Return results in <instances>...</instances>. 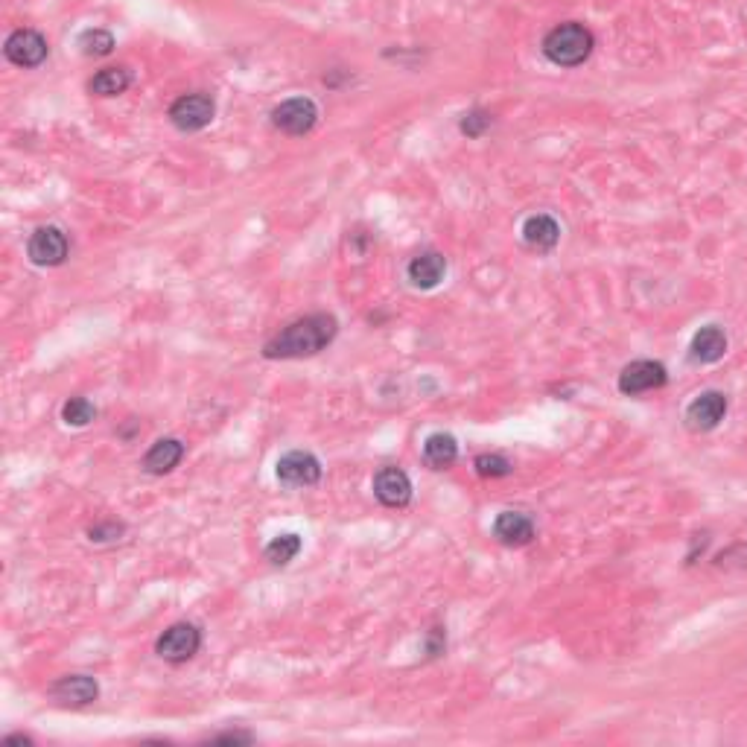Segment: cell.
Here are the masks:
<instances>
[{
    "mask_svg": "<svg viewBox=\"0 0 747 747\" xmlns=\"http://www.w3.org/2000/svg\"><path fill=\"white\" fill-rule=\"evenodd\" d=\"M724 354H727V333L718 324H707L692 336V345H689L692 362L710 365V362H718Z\"/></svg>",
    "mask_w": 747,
    "mask_h": 747,
    "instance_id": "obj_14",
    "label": "cell"
},
{
    "mask_svg": "<svg viewBox=\"0 0 747 747\" xmlns=\"http://www.w3.org/2000/svg\"><path fill=\"white\" fill-rule=\"evenodd\" d=\"M181 459H184V444L178 438H158L146 450L141 467L152 476H164V473H173L181 464Z\"/></svg>",
    "mask_w": 747,
    "mask_h": 747,
    "instance_id": "obj_13",
    "label": "cell"
},
{
    "mask_svg": "<svg viewBox=\"0 0 747 747\" xmlns=\"http://www.w3.org/2000/svg\"><path fill=\"white\" fill-rule=\"evenodd\" d=\"M85 56H108L114 50V36L108 30H88L79 38Z\"/></svg>",
    "mask_w": 747,
    "mask_h": 747,
    "instance_id": "obj_22",
    "label": "cell"
},
{
    "mask_svg": "<svg viewBox=\"0 0 747 747\" xmlns=\"http://www.w3.org/2000/svg\"><path fill=\"white\" fill-rule=\"evenodd\" d=\"M374 497L386 508H406L412 502V482L400 467H383L374 476Z\"/></svg>",
    "mask_w": 747,
    "mask_h": 747,
    "instance_id": "obj_12",
    "label": "cell"
},
{
    "mask_svg": "<svg viewBox=\"0 0 747 747\" xmlns=\"http://www.w3.org/2000/svg\"><path fill=\"white\" fill-rule=\"evenodd\" d=\"M68 237L62 228L56 225H44L33 231L30 243H27V254L36 266H62L68 260Z\"/></svg>",
    "mask_w": 747,
    "mask_h": 747,
    "instance_id": "obj_8",
    "label": "cell"
},
{
    "mask_svg": "<svg viewBox=\"0 0 747 747\" xmlns=\"http://www.w3.org/2000/svg\"><path fill=\"white\" fill-rule=\"evenodd\" d=\"M727 415V394L704 392L686 406V424L695 432H710Z\"/></svg>",
    "mask_w": 747,
    "mask_h": 747,
    "instance_id": "obj_11",
    "label": "cell"
},
{
    "mask_svg": "<svg viewBox=\"0 0 747 747\" xmlns=\"http://www.w3.org/2000/svg\"><path fill=\"white\" fill-rule=\"evenodd\" d=\"M216 106L208 94H184L170 106V120L181 132H199L214 120Z\"/></svg>",
    "mask_w": 747,
    "mask_h": 747,
    "instance_id": "obj_6",
    "label": "cell"
},
{
    "mask_svg": "<svg viewBox=\"0 0 747 747\" xmlns=\"http://www.w3.org/2000/svg\"><path fill=\"white\" fill-rule=\"evenodd\" d=\"M459 459V444L453 435L447 432H432L427 441H424V462L432 467V470H447L453 467Z\"/></svg>",
    "mask_w": 747,
    "mask_h": 747,
    "instance_id": "obj_18",
    "label": "cell"
},
{
    "mask_svg": "<svg viewBox=\"0 0 747 747\" xmlns=\"http://www.w3.org/2000/svg\"><path fill=\"white\" fill-rule=\"evenodd\" d=\"M321 479V462L307 450H289L278 459V482L286 488H310Z\"/></svg>",
    "mask_w": 747,
    "mask_h": 747,
    "instance_id": "obj_7",
    "label": "cell"
},
{
    "mask_svg": "<svg viewBox=\"0 0 747 747\" xmlns=\"http://www.w3.org/2000/svg\"><path fill=\"white\" fill-rule=\"evenodd\" d=\"M473 467H476V473H479V476H488V479L508 476V473L514 470V467H511V462H508L505 456H497V453H485V456H476Z\"/></svg>",
    "mask_w": 747,
    "mask_h": 747,
    "instance_id": "obj_23",
    "label": "cell"
},
{
    "mask_svg": "<svg viewBox=\"0 0 747 747\" xmlns=\"http://www.w3.org/2000/svg\"><path fill=\"white\" fill-rule=\"evenodd\" d=\"M494 537L505 546H526L534 540V523L520 511H502L494 523Z\"/></svg>",
    "mask_w": 747,
    "mask_h": 747,
    "instance_id": "obj_16",
    "label": "cell"
},
{
    "mask_svg": "<svg viewBox=\"0 0 747 747\" xmlns=\"http://www.w3.org/2000/svg\"><path fill=\"white\" fill-rule=\"evenodd\" d=\"M94 418H97V406H94L88 397H71V400H65V406H62V421H65L68 427H88Z\"/></svg>",
    "mask_w": 747,
    "mask_h": 747,
    "instance_id": "obj_21",
    "label": "cell"
},
{
    "mask_svg": "<svg viewBox=\"0 0 747 747\" xmlns=\"http://www.w3.org/2000/svg\"><path fill=\"white\" fill-rule=\"evenodd\" d=\"M3 53L18 68H38L47 59L50 47H47V38L36 33V30H15L12 36L6 38Z\"/></svg>",
    "mask_w": 747,
    "mask_h": 747,
    "instance_id": "obj_9",
    "label": "cell"
},
{
    "mask_svg": "<svg viewBox=\"0 0 747 747\" xmlns=\"http://www.w3.org/2000/svg\"><path fill=\"white\" fill-rule=\"evenodd\" d=\"M301 552V537L298 534H278V537H272L269 540V546H266V561L269 564H275V567H286L295 555Z\"/></svg>",
    "mask_w": 747,
    "mask_h": 747,
    "instance_id": "obj_20",
    "label": "cell"
},
{
    "mask_svg": "<svg viewBox=\"0 0 747 747\" xmlns=\"http://www.w3.org/2000/svg\"><path fill=\"white\" fill-rule=\"evenodd\" d=\"M129 85H132V73L126 71V68H103V71L91 79L88 88H91V94H97V97H117V94H123Z\"/></svg>",
    "mask_w": 747,
    "mask_h": 747,
    "instance_id": "obj_19",
    "label": "cell"
},
{
    "mask_svg": "<svg viewBox=\"0 0 747 747\" xmlns=\"http://www.w3.org/2000/svg\"><path fill=\"white\" fill-rule=\"evenodd\" d=\"M523 240L534 251H552L561 240V225L549 214H534L523 222Z\"/></svg>",
    "mask_w": 747,
    "mask_h": 747,
    "instance_id": "obj_17",
    "label": "cell"
},
{
    "mask_svg": "<svg viewBox=\"0 0 747 747\" xmlns=\"http://www.w3.org/2000/svg\"><path fill=\"white\" fill-rule=\"evenodd\" d=\"M488 129H491V114L482 108H473L462 117V132L467 138H482Z\"/></svg>",
    "mask_w": 747,
    "mask_h": 747,
    "instance_id": "obj_24",
    "label": "cell"
},
{
    "mask_svg": "<svg viewBox=\"0 0 747 747\" xmlns=\"http://www.w3.org/2000/svg\"><path fill=\"white\" fill-rule=\"evenodd\" d=\"M447 275V260L438 251H424L409 263V281L418 289H435Z\"/></svg>",
    "mask_w": 747,
    "mask_h": 747,
    "instance_id": "obj_15",
    "label": "cell"
},
{
    "mask_svg": "<svg viewBox=\"0 0 747 747\" xmlns=\"http://www.w3.org/2000/svg\"><path fill=\"white\" fill-rule=\"evenodd\" d=\"M319 120V108L310 97H292V100H284L281 106L272 111V123L275 129H281L284 135H307Z\"/></svg>",
    "mask_w": 747,
    "mask_h": 747,
    "instance_id": "obj_5",
    "label": "cell"
},
{
    "mask_svg": "<svg viewBox=\"0 0 747 747\" xmlns=\"http://www.w3.org/2000/svg\"><path fill=\"white\" fill-rule=\"evenodd\" d=\"M120 534H123V526H120V523H106V526H94V529H88V537H91L94 543L120 540Z\"/></svg>",
    "mask_w": 747,
    "mask_h": 747,
    "instance_id": "obj_25",
    "label": "cell"
},
{
    "mask_svg": "<svg viewBox=\"0 0 747 747\" xmlns=\"http://www.w3.org/2000/svg\"><path fill=\"white\" fill-rule=\"evenodd\" d=\"M50 698L62 707H88L100 698V683L88 675H65L50 686Z\"/></svg>",
    "mask_w": 747,
    "mask_h": 747,
    "instance_id": "obj_10",
    "label": "cell"
},
{
    "mask_svg": "<svg viewBox=\"0 0 747 747\" xmlns=\"http://www.w3.org/2000/svg\"><path fill=\"white\" fill-rule=\"evenodd\" d=\"M669 380L663 362H654V359H637L631 365L622 368L619 374V392L625 397H637V394L654 392V389H663Z\"/></svg>",
    "mask_w": 747,
    "mask_h": 747,
    "instance_id": "obj_4",
    "label": "cell"
},
{
    "mask_svg": "<svg viewBox=\"0 0 747 747\" xmlns=\"http://www.w3.org/2000/svg\"><path fill=\"white\" fill-rule=\"evenodd\" d=\"M593 47H596V38L578 21L558 24L555 30H549V36L543 38V53L558 68H578V65H584L590 59Z\"/></svg>",
    "mask_w": 747,
    "mask_h": 747,
    "instance_id": "obj_2",
    "label": "cell"
},
{
    "mask_svg": "<svg viewBox=\"0 0 747 747\" xmlns=\"http://www.w3.org/2000/svg\"><path fill=\"white\" fill-rule=\"evenodd\" d=\"M199 648H202V631L190 622L170 625L155 642V654L167 663H187L199 654Z\"/></svg>",
    "mask_w": 747,
    "mask_h": 747,
    "instance_id": "obj_3",
    "label": "cell"
},
{
    "mask_svg": "<svg viewBox=\"0 0 747 747\" xmlns=\"http://www.w3.org/2000/svg\"><path fill=\"white\" fill-rule=\"evenodd\" d=\"M6 745H33L30 736H6Z\"/></svg>",
    "mask_w": 747,
    "mask_h": 747,
    "instance_id": "obj_27",
    "label": "cell"
},
{
    "mask_svg": "<svg viewBox=\"0 0 747 747\" xmlns=\"http://www.w3.org/2000/svg\"><path fill=\"white\" fill-rule=\"evenodd\" d=\"M211 742H251V733H222V736H214Z\"/></svg>",
    "mask_w": 747,
    "mask_h": 747,
    "instance_id": "obj_26",
    "label": "cell"
},
{
    "mask_svg": "<svg viewBox=\"0 0 747 747\" xmlns=\"http://www.w3.org/2000/svg\"><path fill=\"white\" fill-rule=\"evenodd\" d=\"M339 333V321L330 313H313L286 324L284 330L263 345L266 359H304L321 354Z\"/></svg>",
    "mask_w": 747,
    "mask_h": 747,
    "instance_id": "obj_1",
    "label": "cell"
}]
</instances>
